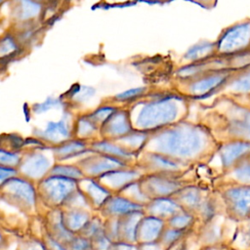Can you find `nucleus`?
Masks as SVG:
<instances>
[{
	"instance_id": "obj_1",
	"label": "nucleus",
	"mask_w": 250,
	"mask_h": 250,
	"mask_svg": "<svg viewBox=\"0 0 250 250\" xmlns=\"http://www.w3.org/2000/svg\"><path fill=\"white\" fill-rule=\"evenodd\" d=\"M218 146L204 126L185 119L148 133L141 151L157 153L194 167L208 164L216 155Z\"/></svg>"
},
{
	"instance_id": "obj_2",
	"label": "nucleus",
	"mask_w": 250,
	"mask_h": 250,
	"mask_svg": "<svg viewBox=\"0 0 250 250\" xmlns=\"http://www.w3.org/2000/svg\"><path fill=\"white\" fill-rule=\"evenodd\" d=\"M197 123L210 132L218 145L250 143V107L236 98L218 95L214 103L201 107Z\"/></svg>"
},
{
	"instance_id": "obj_3",
	"label": "nucleus",
	"mask_w": 250,
	"mask_h": 250,
	"mask_svg": "<svg viewBox=\"0 0 250 250\" xmlns=\"http://www.w3.org/2000/svg\"><path fill=\"white\" fill-rule=\"evenodd\" d=\"M188 99L176 91L148 94L125 106L134 130L150 133L185 120L189 111Z\"/></svg>"
},
{
	"instance_id": "obj_4",
	"label": "nucleus",
	"mask_w": 250,
	"mask_h": 250,
	"mask_svg": "<svg viewBox=\"0 0 250 250\" xmlns=\"http://www.w3.org/2000/svg\"><path fill=\"white\" fill-rule=\"evenodd\" d=\"M233 70H220L187 80H175L174 91L188 100L204 99L216 95Z\"/></svg>"
},
{
	"instance_id": "obj_5",
	"label": "nucleus",
	"mask_w": 250,
	"mask_h": 250,
	"mask_svg": "<svg viewBox=\"0 0 250 250\" xmlns=\"http://www.w3.org/2000/svg\"><path fill=\"white\" fill-rule=\"evenodd\" d=\"M215 190L228 218L238 223L250 219V186H217Z\"/></svg>"
},
{
	"instance_id": "obj_6",
	"label": "nucleus",
	"mask_w": 250,
	"mask_h": 250,
	"mask_svg": "<svg viewBox=\"0 0 250 250\" xmlns=\"http://www.w3.org/2000/svg\"><path fill=\"white\" fill-rule=\"evenodd\" d=\"M215 44L219 56H233L250 51V19L223 29Z\"/></svg>"
},
{
	"instance_id": "obj_7",
	"label": "nucleus",
	"mask_w": 250,
	"mask_h": 250,
	"mask_svg": "<svg viewBox=\"0 0 250 250\" xmlns=\"http://www.w3.org/2000/svg\"><path fill=\"white\" fill-rule=\"evenodd\" d=\"M195 184L191 179L184 177L144 175L139 181L142 192L149 199L171 197L183 188Z\"/></svg>"
},
{
	"instance_id": "obj_8",
	"label": "nucleus",
	"mask_w": 250,
	"mask_h": 250,
	"mask_svg": "<svg viewBox=\"0 0 250 250\" xmlns=\"http://www.w3.org/2000/svg\"><path fill=\"white\" fill-rule=\"evenodd\" d=\"M135 166L140 168L145 175H163L174 177H184L193 169L192 166H188L172 160L166 156L148 151H141L138 153Z\"/></svg>"
},
{
	"instance_id": "obj_9",
	"label": "nucleus",
	"mask_w": 250,
	"mask_h": 250,
	"mask_svg": "<svg viewBox=\"0 0 250 250\" xmlns=\"http://www.w3.org/2000/svg\"><path fill=\"white\" fill-rule=\"evenodd\" d=\"M144 175L145 173L137 166H130L108 172L95 180L112 194H117L128 186L138 182Z\"/></svg>"
},
{
	"instance_id": "obj_10",
	"label": "nucleus",
	"mask_w": 250,
	"mask_h": 250,
	"mask_svg": "<svg viewBox=\"0 0 250 250\" xmlns=\"http://www.w3.org/2000/svg\"><path fill=\"white\" fill-rule=\"evenodd\" d=\"M133 130L128 109L119 106L100 128L103 140L106 141L120 139L131 133Z\"/></svg>"
},
{
	"instance_id": "obj_11",
	"label": "nucleus",
	"mask_w": 250,
	"mask_h": 250,
	"mask_svg": "<svg viewBox=\"0 0 250 250\" xmlns=\"http://www.w3.org/2000/svg\"><path fill=\"white\" fill-rule=\"evenodd\" d=\"M81 164L83 167V170H81L83 175L85 174L91 179H98L108 172L124 167H130L121 160L100 153L86 158L81 162Z\"/></svg>"
},
{
	"instance_id": "obj_12",
	"label": "nucleus",
	"mask_w": 250,
	"mask_h": 250,
	"mask_svg": "<svg viewBox=\"0 0 250 250\" xmlns=\"http://www.w3.org/2000/svg\"><path fill=\"white\" fill-rule=\"evenodd\" d=\"M218 95L229 97L250 96V64L233 70L225 85L216 94V96Z\"/></svg>"
},
{
	"instance_id": "obj_13",
	"label": "nucleus",
	"mask_w": 250,
	"mask_h": 250,
	"mask_svg": "<svg viewBox=\"0 0 250 250\" xmlns=\"http://www.w3.org/2000/svg\"><path fill=\"white\" fill-rule=\"evenodd\" d=\"M165 222L150 216H144L140 219L136 227L135 242L137 245L157 243L165 229Z\"/></svg>"
},
{
	"instance_id": "obj_14",
	"label": "nucleus",
	"mask_w": 250,
	"mask_h": 250,
	"mask_svg": "<svg viewBox=\"0 0 250 250\" xmlns=\"http://www.w3.org/2000/svg\"><path fill=\"white\" fill-rule=\"evenodd\" d=\"M249 153L250 143L235 141L219 145L216 154L220 155L222 167L221 174L229 170Z\"/></svg>"
},
{
	"instance_id": "obj_15",
	"label": "nucleus",
	"mask_w": 250,
	"mask_h": 250,
	"mask_svg": "<svg viewBox=\"0 0 250 250\" xmlns=\"http://www.w3.org/2000/svg\"><path fill=\"white\" fill-rule=\"evenodd\" d=\"M215 184L216 187L226 185L250 186V153L229 170L220 174L216 178Z\"/></svg>"
},
{
	"instance_id": "obj_16",
	"label": "nucleus",
	"mask_w": 250,
	"mask_h": 250,
	"mask_svg": "<svg viewBox=\"0 0 250 250\" xmlns=\"http://www.w3.org/2000/svg\"><path fill=\"white\" fill-rule=\"evenodd\" d=\"M107 218H120L134 212H144V206L134 203L120 194H112L100 208Z\"/></svg>"
},
{
	"instance_id": "obj_17",
	"label": "nucleus",
	"mask_w": 250,
	"mask_h": 250,
	"mask_svg": "<svg viewBox=\"0 0 250 250\" xmlns=\"http://www.w3.org/2000/svg\"><path fill=\"white\" fill-rule=\"evenodd\" d=\"M181 212H183V209L172 197L152 199L144 206V214L146 216H150L164 222H167Z\"/></svg>"
},
{
	"instance_id": "obj_18",
	"label": "nucleus",
	"mask_w": 250,
	"mask_h": 250,
	"mask_svg": "<svg viewBox=\"0 0 250 250\" xmlns=\"http://www.w3.org/2000/svg\"><path fill=\"white\" fill-rule=\"evenodd\" d=\"M42 188L50 199L61 202L75 189L76 182L63 177H54L44 181Z\"/></svg>"
},
{
	"instance_id": "obj_19",
	"label": "nucleus",
	"mask_w": 250,
	"mask_h": 250,
	"mask_svg": "<svg viewBox=\"0 0 250 250\" xmlns=\"http://www.w3.org/2000/svg\"><path fill=\"white\" fill-rule=\"evenodd\" d=\"M215 56H217L215 41L202 40L187 51L183 57L184 61L186 62L184 64L201 62Z\"/></svg>"
},
{
	"instance_id": "obj_20",
	"label": "nucleus",
	"mask_w": 250,
	"mask_h": 250,
	"mask_svg": "<svg viewBox=\"0 0 250 250\" xmlns=\"http://www.w3.org/2000/svg\"><path fill=\"white\" fill-rule=\"evenodd\" d=\"M82 183L84 184V193L89 202L96 207L101 208L103 204L112 195L110 191L104 188L102 185H100L95 179L87 178L83 179Z\"/></svg>"
},
{
	"instance_id": "obj_21",
	"label": "nucleus",
	"mask_w": 250,
	"mask_h": 250,
	"mask_svg": "<svg viewBox=\"0 0 250 250\" xmlns=\"http://www.w3.org/2000/svg\"><path fill=\"white\" fill-rule=\"evenodd\" d=\"M216 217L211 221L202 224L203 226L198 234V243L201 242L203 245L202 247L218 245L219 241L222 239V228L215 221Z\"/></svg>"
},
{
	"instance_id": "obj_22",
	"label": "nucleus",
	"mask_w": 250,
	"mask_h": 250,
	"mask_svg": "<svg viewBox=\"0 0 250 250\" xmlns=\"http://www.w3.org/2000/svg\"><path fill=\"white\" fill-rule=\"evenodd\" d=\"M49 167V161L46 157L40 154L32 155L25 159L21 165V171L29 178H40L43 176Z\"/></svg>"
},
{
	"instance_id": "obj_23",
	"label": "nucleus",
	"mask_w": 250,
	"mask_h": 250,
	"mask_svg": "<svg viewBox=\"0 0 250 250\" xmlns=\"http://www.w3.org/2000/svg\"><path fill=\"white\" fill-rule=\"evenodd\" d=\"M7 190L15 197L24 201L25 203H32L34 200V192L32 187L25 181L15 179L7 181Z\"/></svg>"
},
{
	"instance_id": "obj_24",
	"label": "nucleus",
	"mask_w": 250,
	"mask_h": 250,
	"mask_svg": "<svg viewBox=\"0 0 250 250\" xmlns=\"http://www.w3.org/2000/svg\"><path fill=\"white\" fill-rule=\"evenodd\" d=\"M196 222L197 219L193 215L183 211L169 219L167 222H165V225L166 227L171 229H175L186 232H191Z\"/></svg>"
},
{
	"instance_id": "obj_25",
	"label": "nucleus",
	"mask_w": 250,
	"mask_h": 250,
	"mask_svg": "<svg viewBox=\"0 0 250 250\" xmlns=\"http://www.w3.org/2000/svg\"><path fill=\"white\" fill-rule=\"evenodd\" d=\"M188 233L190 232L178 230L165 226V229H163L157 243L163 248V250H168L169 248H171L172 246L186 238L188 235Z\"/></svg>"
},
{
	"instance_id": "obj_26",
	"label": "nucleus",
	"mask_w": 250,
	"mask_h": 250,
	"mask_svg": "<svg viewBox=\"0 0 250 250\" xmlns=\"http://www.w3.org/2000/svg\"><path fill=\"white\" fill-rule=\"evenodd\" d=\"M43 135L50 141L59 142L67 138L69 134L65 122L62 119L59 122H49Z\"/></svg>"
},
{
	"instance_id": "obj_27",
	"label": "nucleus",
	"mask_w": 250,
	"mask_h": 250,
	"mask_svg": "<svg viewBox=\"0 0 250 250\" xmlns=\"http://www.w3.org/2000/svg\"><path fill=\"white\" fill-rule=\"evenodd\" d=\"M148 90L149 89L147 87H139V88H135V89H130L128 91H125L123 93L116 95L113 99L117 103L125 104V106H127L128 104H132L133 102L148 95L149 94Z\"/></svg>"
},
{
	"instance_id": "obj_28",
	"label": "nucleus",
	"mask_w": 250,
	"mask_h": 250,
	"mask_svg": "<svg viewBox=\"0 0 250 250\" xmlns=\"http://www.w3.org/2000/svg\"><path fill=\"white\" fill-rule=\"evenodd\" d=\"M85 150H86V145L84 143L78 142V141H72L62 146L58 149V155L61 156L62 158H64V157L73 156L75 154H79Z\"/></svg>"
},
{
	"instance_id": "obj_29",
	"label": "nucleus",
	"mask_w": 250,
	"mask_h": 250,
	"mask_svg": "<svg viewBox=\"0 0 250 250\" xmlns=\"http://www.w3.org/2000/svg\"><path fill=\"white\" fill-rule=\"evenodd\" d=\"M52 173L58 175L59 177H63L74 181L81 180L84 176L81 169L73 166H56L53 168Z\"/></svg>"
},
{
	"instance_id": "obj_30",
	"label": "nucleus",
	"mask_w": 250,
	"mask_h": 250,
	"mask_svg": "<svg viewBox=\"0 0 250 250\" xmlns=\"http://www.w3.org/2000/svg\"><path fill=\"white\" fill-rule=\"evenodd\" d=\"M89 221H90V218L88 213L82 212V211H75L70 214L68 225H69V228L73 229H83V228L87 225Z\"/></svg>"
},
{
	"instance_id": "obj_31",
	"label": "nucleus",
	"mask_w": 250,
	"mask_h": 250,
	"mask_svg": "<svg viewBox=\"0 0 250 250\" xmlns=\"http://www.w3.org/2000/svg\"><path fill=\"white\" fill-rule=\"evenodd\" d=\"M40 11V6L36 3L33 2H26L23 1L21 2V6L20 7V12H19V17L21 20H26L35 17V15L38 14Z\"/></svg>"
},
{
	"instance_id": "obj_32",
	"label": "nucleus",
	"mask_w": 250,
	"mask_h": 250,
	"mask_svg": "<svg viewBox=\"0 0 250 250\" xmlns=\"http://www.w3.org/2000/svg\"><path fill=\"white\" fill-rule=\"evenodd\" d=\"M98 129L99 127L88 116L81 118L78 122V134L82 137L92 136Z\"/></svg>"
},
{
	"instance_id": "obj_33",
	"label": "nucleus",
	"mask_w": 250,
	"mask_h": 250,
	"mask_svg": "<svg viewBox=\"0 0 250 250\" xmlns=\"http://www.w3.org/2000/svg\"><path fill=\"white\" fill-rule=\"evenodd\" d=\"M19 160H20V158L17 154L8 153V152L0 150V166L8 167V166L16 165L19 163Z\"/></svg>"
},
{
	"instance_id": "obj_34",
	"label": "nucleus",
	"mask_w": 250,
	"mask_h": 250,
	"mask_svg": "<svg viewBox=\"0 0 250 250\" xmlns=\"http://www.w3.org/2000/svg\"><path fill=\"white\" fill-rule=\"evenodd\" d=\"M16 174L15 170L11 167H3L0 166V184L6 182L8 179L13 177Z\"/></svg>"
},
{
	"instance_id": "obj_35",
	"label": "nucleus",
	"mask_w": 250,
	"mask_h": 250,
	"mask_svg": "<svg viewBox=\"0 0 250 250\" xmlns=\"http://www.w3.org/2000/svg\"><path fill=\"white\" fill-rule=\"evenodd\" d=\"M108 250H140L139 245L125 243H111Z\"/></svg>"
},
{
	"instance_id": "obj_36",
	"label": "nucleus",
	"mask_w": 250,
	"mask_h": 250,
	"mask_svg": "<svg viewBox=\"0 0 250 250\" xmlns=\"http://www.w3.org/2000/svg\"><path fill=\"white\" fill-rule=\"evenodd\" d=\"M241 224H242V233L244 235L245 241L248 244H250V219L244 222H241Z\"/></svg>"
},
{
	"instance_id": "obj_37",
	"label": "nucleus",
	"mask_w": 250,
	"mask_h": 250,
	"mask_svg": "<svg viewBox=\"0 0 250 250\" xmlns=\"http://www.w3.org/2000/svg\"><path fill=\"white\" fill-rule=\"evenodd\" d=\"M187 238V237H186ZM186 238H184L183 240H181L179 243L175 244L174 246H172L171 248H169L168 250H190L189 248V244L188 243V241L186 240Z\"/></svg>"
},
{
	"instance_id": "obj_38",
	"label": "nucleus",
	"mask_w": 250,
	"mask_h": 250,
	"mask_svg": "<svg viewBox=\"0 0 250 250\" xmlns=\"http://www.w3.org/2000/svg\"><path fill=\"white\" fill-rule=\"evenodd\" d=\"M139 247H140V250H163V248L158 243L139 245Z\"/></svg>"
},
{
	"instance_id": "obj_39",
	"label": "nucleus",
	"mask_w": 250,
	"mask_h": 250,
	"mask_svg": "<svg viewBox=\"0 0 250 250\" xmlns=\"http://www.w3.org/2000/svg\"><path fill=\"white\" fill-rule=\"evenodd\" d=\"M201 250H223V247H219L218 245L215 246H208V247H202Z\"/></svg>"
}]
</instances>
